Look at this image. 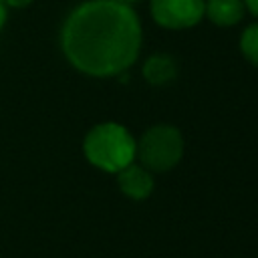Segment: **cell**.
Wrapping results in <instances>:
<instances>
[{
    "label": "cell",
    "mask_w": 258,
    "mask_h": 258,
    "mask_svg": "<svg viewBox=\"0 0 258 258\" xmlns=\"http://www.w3.org/2000/svg\"><path fill=\"white\" fill-rule=\"evenodd\" d=\"M244 0H206L204 14L216 26H234L244 16Z\"/></svg>",
    "instance_id": "cell-6"
},
{
    "label": "cell",
    "mask_w": 258,
    "mask_h": 258,
    "mask_svg": "<svg viewBox=\"0 0 258 258\" xmlns=\"http://www.w3.org/2000/svg\"><path fill=\"white\" fill-rule=\"evenodd\" d=\"M4 22H6V6L0 2V28L4 26Z\"/></svg>",
    "instance_id": "cell-11"
},
{
    "label": "cell",
    "mask_w": 258,
    "mask_h": 258,
    "mask_svg": "<svg viewBox=\"0 0 258 258\" xmlns=\"http://www.w3.org/2000/svg\"><path fill=\"white\" fill-rule=\"evenodd\" d=\"M83 151L89 163H93L95 167L109 173H117L133 161L135 139L123 125L107 121L95 125L87 133L83 141Z\"/></svg>",
    "instance_id": "cell-2"
},
{
    "label": "cell",
    "mask_w": 258,
    "mask_h": 258,
    "mask_svg": "<svg viewBox=\"0 0 258 258\" xmlns=\"http://www.w3.org/2000/svg\"><path fill=\"white\" fill-rule=\"evenodd\" d=\"M141 22L123 0H89L64 20L60 46L67 60L89 77L125 73L141 50Z\"/></svg>",
    "instance_id": "cell-1"
},
{
    "label": "cell",
    "mask_w": 258,
    "mask_h": 258,
    "mask_svg": "<svg viewBox=\"0 0 258 258\" xmlns=\"http://www.w3.org/2000/svg\"><path fill=\"white\" fill-rule=\"evenodd\" d=\"M143 77L151 85H167L177 77V62L169 54H151L143 64Z\"/></svg>",
    "instance_id": "cell-7"
},
{
    "label": "cell",
    "mask_w": 258,
    "mask_h": 258,
    "mask_svg": "<svg viewBox=\"0 0 258 258\" xmlns=\"http://www.w3.org/2000/svg\"><path fill=\"white\" fill-rule=\"evenodd\" d=\"M117 183L121 191L131 200H147L153 191V175L149 169L137 163H129L117 171Z\"/></svg>",
    "instance_id": "cell-5"
},
{
    "label": "cell",
    "mask_w": 258,
    "mask_h": 258,
    "mask_svg": "<svg viewBox=\"0 0 258 258\" xmlns=\"http://www.w3.org/2000/svg\"><path fill=\"white\" fill-rule=\"evenodd\" d=\"M123 2H127V4H131V2H139V0H123Z\"/></svg>",
    "instance_id": "cell-12"
},
{
    "label": "cell",
    "mask_w": 258,
    "mask_h": 258,
    "mask_svg": "<svg viewBox=\"0 0 258 258\" xmlns=\"http://www.w3.org/2000/svg\"><path fill=\"white\" fill-rule=\"evenodd\" d=\"M206 0H151L153 20L171 30L191 28L204 18Z\"/></svg>",
    "instance_id": "cell-4"
},
{
    "label": "cell",
    "mask_w": 258,
    "mask_h": 258,
    "mask_svg": "<svg viewBox=\"0 0 258 258\" xmlns=\"http://www.w3.org/2000/svg\"><path fill=\"white\" fill-rule=\"evenodd\" d=\"M240 50L254 67H258V22L244 28L240 36Z\"/></svg>",
    "instance_id": "cell-8"
},
{
    "label": "cell",
    "mask_w": 258,
    "mask_h": 258,
    "mask_svg": "<svg viewBox=\"0 0 258 258\" xmlns=\"http://www.w3.org/2000/svg\"><path fill=\"white\" fill-rule=\"evenodd\" d=\"M4 6H10V8H24L28 6L32 0H0Z\"/></svg>",
    "instance_id": "cell-9"
},
{
    "label": "cell",
    "mask_w": 258,
    "mask_h": 258,
    "mask_svg": "<svg viewBox=\"0 0 258 258\" xmlns=\"http://www.w3.org/2000/svg\"><path fill=\"white\" fill-rule=\"evenodd\" d=\"M181 155L183 137L173 125H153L139 137V141H135V157L145 169L155 173L173 169Z\"/></svg>",
    "instance_id": "cell-3"
},
{
    "label": "cell",
    "mask_w": 258,
    "mask_h": 258,
    "mask_svg": "<svg viewBox=\"0 0 258 258\" xmlns=\"http://www.w3.org/2000/svg\"><path fill=\"white\" fill-rule=\"evenodd\" d=\"M244 6H246L254 16H258V0H244Z\"/></svg>",
    "instance_id": "cell-10"
}]
</instances>
